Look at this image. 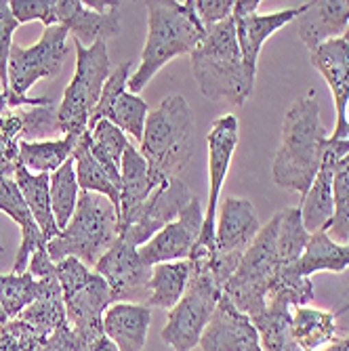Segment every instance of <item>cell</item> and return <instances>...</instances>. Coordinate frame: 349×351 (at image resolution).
Wrapping results in <instances>:
<instances>
[{
  "label": "cell",
  "instance_id": "f907efd6",
  "mask_svg": "<svg viewBox=\"0 0 349 351\" xmlns=\"http://www.w3.org/2000/svg\"><path fill=\"white\" fill-rule=\"evenodd\" d=\"M347 139H349V112H347Z\"/></svg>",
  "mask_w": 349,
  "mask_h": 351
},
{
  "label": "cell",
  "instance_id": "681fc988",
  "mask_svg": "<svg viewBox=\"0 0 349 351\" xmlns=\"http://www.w3.org/2000/svg\"><path fill=\"white\" fill-rule=\"evenodd\" d=\"M343 38H345V40L349 43V25H347V32H345V36H343Z\"/></svg>",
  "mask_w": 349,
  "mask_h": 351
},
{
  "label": "cell",
  "instance_id": "ab89813d",
  "mask_svg": "<svg viewBox=\"0 0 349 351\" xmlns=\"http://www.w3.org/2000/svg\"><path fill=\"white\" fill-rule=\"evenodd\" d=\"M19 27V21L15 19L11 5L0 0V82L3 90H9V57L13 49V34Z\"/></svg>",
  "mask_w": 349,
  "mask_h": 351
},
{
  "label": "cell",
  "instance_id": "d6a6232c",
  "mask_svg": "<svg viewBox=\"0 0 349 351\" xmlns=\"http://www.w3.org/2000/svg\"><path fill=\"white\" fill-rule=\"evenodd\" d=\"M263 351H303L293 337V311L287 305L267 303L265 311L252 317Z\"/></svg>",
  "mask_w": 349,
  "mask_h": 351
},
{
  "label": "cell",
  "instance_id": "cb8c5ba5",
  "mask_svg": "<svg viewBox=\"0 0 349 351\" xmlns=\"http://www.w3.org/2000/svg\"><path fill=\"white\" fill-rule=\"evenodd\" d=\"M152 322V309L141 303H114L104 313V332L118 351H141Z\"/></svg>",
  "mask_w": 349,
  "mask_h": 351
},
{
  "label": "cell",
  "instance_id": "8992f818",
  "mask_svg": "<svg viewBox=\"0 0 349 351\" xmlns=\"http://www.w3.org/2000/svg\"><path fill=\"white\" fill-rule=\"evenodd\" d=\"M118 236V208L112 200L93 191H80L74 217L68 228L47 244V252L53 263L76 257L86 267H95Z\"/></svg>",
  "mask_w": 349,
  "mask_h": 351
},
{
  "label": "cell",
  "instance_id": "4316f807",
  "mask_svg": "<svg viewBox=\"0 0 349 351\" xmlns=\"http://www.w3.org/2000/svg\"><path fill=\"white\" fill-rule=\"evenodd\" d=\"M40 282H43V291L38 299L27 309H23L17 315V320L29 324L38 335L49 339L59 326L68 324V315H66V303H63L61 284L57 280V267L55 274L40 278Z\"/></svg>",
  "mask_w": 349,
  "mask_h": 351
},
{
  "label": "cell",
  "instance_id": "d590c367",
  "mask_svg": "<svg viewBox=\"0 0 349 351\" xmlns=\"http://www.w3.org/2000/svg\"><path fill=\"white\" fill-rule=\"evenodd\" d=\"M129 145L126 133L110 120H101L91 129V154L114 175H120L122 156Z\"/></svg>",
  "mask_w": 349,
  "mask_h": 351
},
{
  "label": "cell",
  "instance_id": "836d02e7",
  "mask_svg": "<svg viewBox=\"0 0 349 351\" xmlns=\"http://www.w3.org/2000/svg\"><path fill=\"white\" fill-rule=\"evenodd\" d=\"M80 187L76 179V162L68 158L53 175H51V206L59 230H66L74 210L78 206Z\"/></svg>",
  "mask_w": 349,
  "mask_h": 351
},
{
  "label": "cell",
  "instance_id": "6da1fadb",
  "mask_svg": "<svg viewBox=\"0 0 349 351\" xmlns=\"http://www.w3.org/2000/svg\"><path fill=\"white\" fill-rule=\"evenodd\" d=\"M326 129L320 120L315 90L297 99L282 122V143L276 152L272 177L280 189H291L303 198L322 165Z\"/></svg>",
  "mask_w": 349,
  "mask_h": 351
},
{
  "label": "cell",
  "instance_id": "4dcf8cb0",
  "mask_svg": "<svg viewBox=\"0 0 349 351\" xmlns=\"http://www.w3.org/2000/svg\"><path fill=\"white\" fill-rule=\"evenodd\" d=\"M349 269V244H341L328 236V232L311 234L307 248L299 261V271L305 278H311L318 271L343 274Z\"/></svg>",
  "mask_w": 349,
  "mask_h": 351
},
{
  "label": "cell",
  "instance_id": "ba28073f",
  "mask_svg": "<svg viewBox=\"0 0 349 351\" xmlns=\"http://www.w3.org/2000/svg\"><path fill=\"white\" fill-rule=\"evenodd\" d=\"M76 72L57 108V124L63 135L82 137L88 129L91 114L97 106L106 80L112 74L108 45L104 40L93 47H82L74 40Z\"/></svg>",
  "mask_w": 349,
  "mask_h": 351
},
{
  "label": "cell",
  "instance_id": "3957f363",
  "mask_svg": "<svg viewBox=\"0 0 349 351\" xmlns=\"http://www.w3.org/2000/svg\"><path fill=\"white\" fill-rule=\"evenodd\" d=\"M147 5V40L141 51L139 70L129 78V93L137 95L167 63L192 51L206 36L194 0L187 3H145Z\"/></svg>",
  "mask_w": 349,
  "mask_h": 351
},
{
  "label": "cell",
  "instance_id": "4fadbf2b",
  "mask_svg": "<svg viewBox=\"0 0 349 351\" xmlns=\"http://www.w3.org/2000/svg\"><path fill=\"white\" fill-rule=\"evenodd\" d=\"M208 145V210L204 215L202 232L196 244L204 246L210 252H217L215 248V228H217V208H219V196L221 187L228 177L234 152L238 147V118L234 114H226L213 122V129L206 137Z\"/></svg>",
  "mask_w": 349,
  "mask_h": 351
},
{
  "label": "cell",
  "instance_id": "9a60e30c",
  "mask_svg": "<svg viewBox=\"0 0 349 351\" xmlns=\"http://www.w3.org/2000/svg\"><path fill=\"white\" fill-rule=\"evenodd\" d=\"M259 5H261L259 0H236L234 15H232L236 23V38L242 59L252 72H257V61L267 38L305 13V3L293 9H282L267 15L259 13Z\"/></svg>",
  "mask_w": 349,
  "mask_h": 351
},
{
  "label": "cell",
  "instance_id": "1f68e13d",
  "mask_svg": "<svg viewBox=\"0 0 349 351\" xmlns=\"http://www.w3.org/2000/svg\"><path fill=\"white\" fill-rule=\"evenodd\" d=\"M189 274H192V263H189V259L154 265L152 280H149V299L145 305L163 307L171 311L181 301L187 289Z\"/></svg>",
  "mask_w": 349,
  "mask_h": 351
},
{
  "label": "cell",
  "instance_id": "9c48e42d",
  "mask_svg": "<svg viewBox=\"0 0 349 351\" xmlns=\"http://www.w3.org/2000/svg\"><path fill=\"white\" fill-rule=\"evenodd\" d=\"M278 226L280 217L276 213L244 250L232 280L226 286L230 301L250 320L267 307V295L278 271Z\"/></svg>",
  "mask_w": 349,
  "mask_h": 351
},
{
  "label": "cell",
  "instance_id": "7a4b0ae2",
  "mask_svg": "<svg viewBox=\"0 0 349 351\" xmlns=\"http://www.w3.org/2000/svg\"><path fill=\"white\" fill-rule=\"evenodd\" d=\"M192 74L200 93L210 101H230L242 108L255 88L257 72L248 70L242 59L236 23L226 19L210 29L192 51Z\"/></svg>",
  "mask_w": 349,
  "mask_h": 351
},
{
  "label": "cell",
  "instance_id": "8fae6325",
  "mask_svg": "<svg viewBox=\"0 0 349 351\" xmlns=\"http://www.w3.org/2000/svg\"><path fill=\"white\" fill-rule=\"evenodd\" d=\"M192 198V191L179 177L165 181L152 191V196L120 228L118 238L135 248H141L158 232L165 230L169 223H173Z\"/></svg>",
  "mask_w": 349,
  "mask_h": 351
},
{
  "label": "cell",
  "instance_id": "83f0119b",
  "mask_svg": "<svg viewBox=\"0 0 349 351\" xmlns=\"http://www.w3.org/2000/svg\"><path fill=\"white\" fill-rule=\"evenodd\" d=\"M72 158H74V162H76V179H78L80 191H93V194H101L108 200H112V204L118 208L122 175L110 173L97 160V158L91 154V131H86L80 137Z\"/></svg>",
  "mask_w": 349,
  "mask_h": 351
},
{
  "label": "cell",
  "instance_id": "44dd1931",
  "mask_svg": "<svg viewBox=\"0 0 349 351\" xmlns=\"http://www.w3.org/2000/svg\"><path fill=\"white\" fill-rule=\"evenodd\" d=\"M120 9L110 13L91 11L80 0H55V25L68 27L82 47H93L99 40L118 36L120 32Z\"/></svg>",
  "mask_w": 349,
  "mask_h": 351
},
{
  "label": "cell",
  "instance_id": "7dc6e473",
  "mask_svg": "<svg viewBox=\"0 0 349 351\" xmlns=\"http://www.w3.org/2000/svg\"><path fill=\"white\" fill-rule=\"evenodd\" d=\"M7 322H9V315L5 313V309H3V307H0V328H3Z\"/></svg>",
  "mask_w": 349,
  "mask_h": 351
},
{
  "label": "cell",
  "instance_id": "7402d4cb",
  "mask_svg": "<svg viewBox=\"0 0 349 351\" xmlns=\"http://www.w3.org/2000/svg\"><path fill=\"white\" fill-rule=\"evenodd\" d=\"M0 213L9 215L21 230V246L13 263V274H25L32 254L47 248V240L38 228L34 215L29 213L21 191L11 177H0Z\"/></svg>",
  "mask_w": 349,
  "mask_h": 351
},
{
  "label": "cell",
  "instance_id": "74e56055",
  "mask_svg": "<svg viewBox=\"0 0 349 351\" xmlns=\"http://www.w3.org/2000/svg\"><path fill=\"white\" fill-rule=\"evenodd\" d=\"M19 141H25L23 114L0 116V177H11L17 167Z\"/></svg>",
  "mask_w": 349,
  "mask_h": 351
},
{
  "label": "cell",
  "instance_id": "2e32d148",
  "mask_svg": "<svg viewBox=\"0 0 349 351\" xmlns=\"http://www.w3.org/2000/svg\"><path fill=\"white\" fill-rule=\"evenodd\" d=\"M204 223V213L200 200L194 196L179 213V217L169 223L165 230L158 232L147 244L139 248V254L152 267L158 263L185 261L192 254Z\"/></svg>",
  "mask_w": 349,
  "mask_h": 351
},
{
  "label": "cell",
  "instance_id": "277c9868",
  "mask_svg": "<svg viewBox=\"0 0 349 351\" xmlns=\"http://www.w3.org/2000/svg\"><path fill=\"white\" fill-rule=\"evenodd\" d=\"M210 250L196 244L189 263H192V274H189L187 289L181 301L169 311V322L163 330V341L171 345L175 351H192L200 345V337L210 322V317L226 295L228 278L215 267Z\"/></svg>",
  "mask_w": 349,
  "mask_h": 351
},
{
  "label": "cell",
  "instance_id": "60d3db41",
  "mask_svg": "<svg viewBox=\"0 0 349 351\" xmlns=\"http://www.w3.org/2000/svg\"><path fill=\"white\" fill-rule=\"evenodd\" d=\"M9 5L19 23L43 21L45 27L55 25V0H11Z\"/></svg>",
  "mask_w": 349,
  "mask_h": 351
},
{
  "label": "cell",
  "instance_id": "ffe728a7",
  "mask_svg": "<svg viewBox=\"0 0 349 351\" xmlns=\"http://www.w3.org/2000/svg\"><path fill=\"white\" fill-rule=\"evenodd\" d=\"M259 215L248 200L226 198L217 213L215 248L219 254H242L261 232Z\"/></svg>",
  "mask_w": 349,
  "mask_h": 351
},
{
  "label": "cell",
  "instance_id": "5b68a950",
  "mask_svg": "<svg viewBox=\"0 0 349 351\" xmlns=\"http://www.w3.org/2000/svg\"><path fill=\"white\" fill-rule=\"evenodd\" d=\"M194 152V116L183 95H169L147 114L141 156L145 158L154 185L175 179Z\"/></svg>",
  "mask_w": 349,
  "mask_h": 351
},
{
  "label": "cell",
  "instance_id": "5bb4252c",
  "mask_svg": "<svg viewBox=\"0 0 349 351\" xmlns=\"http://www.w3.org/2000/svg\"><path fill=\"white\" fill-rule=\"evenodd\" d=\"M129 78H131V61H124L116 70H112L110 78L104 84L101 97L91 114L86 131H91L101 120H110L120 131L133 135V139L141 143L149 112H147V104L139 95L126 90L129 88Z\"/></svg>",
  "mask_w": 349,
  "mask_h": 351
},
{
  "label": "cell",
  "instance_id": "ee69618b",
  "mask_svg": "<svg viewBox=\"0 0 349 351\" xmlns=\"http://www.w3.org/2000/svg\"><path fill=\"white\" fill-rule=\"evenodd\" d=\"M82 351H118V347L108 339V337H101L97 343H93L91 347L82 349Z\"/></svg>",
  "mask_w": 349,
  "mask_h": 351
},
{
  "label": "cell",
  "instance_id": "8d00e7d4",
  "mask_svg": "<svg viewBox=\"0 0 349 351\" xmlns=\"http://www.w3.org/2000/svg\"><path fill=\"white\" fill-rule=\"evenodd\" d=\"M333 200L335 215L330 221V238L349 244V154L337 165L333 179Z\"/></svg>",
  "mask_w": 349,
  "mask_h": 351
},
{
  "label": "cell",
  "instance_id": "603a6c76",
  "mask_svg": "<svg viewBox=\"0 0 349 351\" xmlns=\"http://www.w3.org/2000/svg\"><path fill=\"white\" fill-rule=\"evenodd\" d=\"M299 21V38L307 51L343 38L349 25V0H318L305 3V13Z\"/></svg>",
  "mask_w": 349,
  "mask_h": 351
},
{
  "label": "cell",
  "instance_id": "f6af8a7d",
  "mask_svg": "<svg viewBox=\"0 0 349 351\" xmlns=\"http://www.w3.org/2000/svg\"><path fill=\"white\" fill-rule=\"evenodd\" d=\"M320 351H349V335L347 337H341V339H335L330 345H326Z\"/></svg>",
  "mask_w": 349,
  "mask_h": 351
},
{
  "label": "cell",
  "instance_id": "d4e9b609",
  "mask_svg": "<svg viewBox=\"0 0 349 351\" xmlns=\"http://www.w3.org/2000/svg\"><path fill=\"white\" fill-rule=\"evenodd\" d=\"M120 175H122V185H120V204H118V226L122 228L137 213V208L152 196L156 185L149 177L145 158L133 145L124 149Z\"/></svg>",
  "mask_w": 349,
  "mask_h": 351
},
{
  "label": "cell",
  "instance_id": "30bf717a",
  "mask_svg": "<svg viewBox=\"0 0 349 351\" xmlns=\"http://www.w3.org/2000/svg\"><path fill=\"white\" fill-rule=\"evenodd\" d=\"M68 27H45L43 38L27 49L13 47L9 57V90L13 97V110L21 106H51L47 97H27V90L40 78H55L61 72L63 59L68 55Z\"/></svg>",
  "mask_w": 349,
  "mask_h": 351
},
{
  "label": "cell",
  "instance_id": "bcb514c9",
  "mask_svg": "<svg viewBox=\"0 0 349 351\" xmlns=\"http://www.w3.org/2000/svg\"><path fill=\"white\" fill-rule=\"evenodd\" d=\"M9 110H13L11 90H0V116H5Z\"/></svg>",
  "mask_w": 349,
  "mask_h": 351
},
{
  "label": "cell",
  "instance_id": "52a82bcc",
  "mask_svg": "<svg viewBox=\"0 0 349 351\" xmlns=\"http://www.w3.org/2000/svg\"><path fill=\"white\" fill-rule=\"evenodd\" d=\"M55 267L63 291L68 324L76 335L78 351H82L106 337L104 313L114 305V297L108 282L76 257L63 259L55 263Z\"/></svg>",
  "mask_w": 349,
  "mask_h": 351
},
{
  "label": "cell",
  "instance_id": "f546056e",
  "mask_svg": "<svg viewBox=\"0 0 349 351\" xmlns=\"http://www.w3.org/2000/svg\"><path fill=\"white\" fill-rule=\"evenodd\" d=\"M78 141V135H63L61 139L47 141H19L17 160L32 173L53 175L68 158H72Z\"/></svg>",
  "mask_w": 349,
  "mask_h": 351
},
{
  "label": "cell",
  "instance_id": "484cf974",
  "mask_svg": "<svg viewBox=\"0 0 349 351\" xmlns=\"http://www.w3.org/2000/svg\"><path fill=\"white\" fill-rule=\"evenodd\" d=\"M13 179L21 191L29 213L34 215L47 244H49L53 238H57L61 234V230L57 228L55 215H53V206H51V175L49 173H32L17 160Z\"/></svg>",
  "mask_w": 349,
  "mask_h": 351
},
{
  "label": "cell",
  "instance_id": "7bdbcfd3",
  "mask_svg": "<svg viewBox=\"0 0 349 351\" xmlns=\"http://www.w3.org/2000/svg\"><path fill=\"white\" fill-rule=\"evenodd\" d=\"M43 351H78V341L70 324L59 326L47 341Z\"/></svg>",
  "mask_w": 349,
  "mask_h": 351
},
{
  "label": "cell",
  "instance_id": "f35d334b",
  "mask_svg": "<svg viewBox=\"0 0 349 351\" xmlns=\"http://www.w3.org/2000/svg\"><path fill=\"white\" fill-rule=\"evenodd\" d=\"M45 337L21 320H9L0 328V351H43Z\"/></svg>",
  "mask_w": 349,
  "mask_h": 351
},
{
  "label": "cell",
  "instance_id": "e0dca14e",
  "mask_svg": "<svg viewBox=\"0 0 349 351\" xmlns=\"http://www.w3.org/2000/svg\"><path fill=\"white\" fill-rule=\"evenodd\" d=\"M347 154H349V139H330V137L326 139L320 171L299 204L303 226L309 232V236L318 232H328L330 228V221L335 215V200H333L335 169Z\"/></svg>",
  "mask_w": 349,
  "mask_h": 351
},
{
  "label": "cell",
  "instance_id": "b9f144b4",
  "mask_svg": "<svg viewBox=\"0 0 349 351\" xmlns=\"http://www.w3.org/2000/svg\"><path fill=\"white\" fill-rule=\"evenodd\" d=\"M236 0H194V9L200 23L210 29L213 25L232 19Z\"/></svg>",
  "mask_w": 349,
  "mask_h": 351
},
{
  "label": "cell",
  "instance_id": "d6986e66",
  "mask_svg": "<svg viewBox=\"0 0 349 351\" xmlns=\"http://www.w3.org/2000/svg\"><path fill=\"white\" fill-rule=\"evenodd\" d=\"M309 63L328 82L335 99V131L330 139H347V112H349V43L335 38L318 49L309 51Z\"/></svg>",
  "mask_w": 349,
  "mask_h": 351
},
{
  "label": "cell",
  "instance_id": "7c38bea8",
  "mask_svg": "<svg viewBox=\"0 0 349 351\" xmlns=\"http://www.w3.org/2000/svg\"><path fill=\"white\" fill-rule=\"evenodd\" d=\"M152 269L154 267L141 259L139 248L126 244L120 238L104 252V257L95 265V271L108 282L114 303L141 305H145L149 299Z\"/></svg>",
  "mask_w": 349,
  "mask_h": 351
},
{
  "label": "cell",
  "instance_id": "f1b7e54d",
  "mask_svg": "<svg viewBox=\"0 0 349 351\" xmlns=\"http://www.w3.org/2000/svg\"><path fill=\"white\" fill-rule=\"evenodd\" d=\"M337 311L295 307L293 337L303 351H320L337 339Z\"/></svg>",
  "mask_w": 349,
  "mask_h": 351
},
{
  "label": "cell",
  "instance_id": "e575fe53",
  "mask_svg": "<svg viewBox=\"0 0 349 351\" xmlns=\"http://www.w3.org/2000/svg\"><path fill=\"white\" fill-rule=\"evenodd\" d=\"M43 291V282L36 280L29 271L25 274H0V307L5 309L9 320L27 309L38 299Z\"/></svg>",
  "mask_w": 349,
  "mask_h": 351
},
{
  "label": "cell",
  "instance_id": "c3c4849f",
  "mask_svg": "<svg viewBox=\"0 0 349 351\" xmlns=\"http://www.w3.org/2000/svg\"><path fill=\"white\" fill-rule=\"evenodd\" d=\"M347 309H349V305H347V307H341V309H337V315H339V313H343V311H347Z\"/></svg>",
  "mask_w": 349,
  "mask_h": 351
},
{
  "label": "cell",
  "instance_id": "ac0fdd59",
  "mask_svg": "<svg viewBox=\"0 0 349 351\" xmlns=\"http://www.w3.org/2000/svg\"><path fill=\"white\" fill-rule=\"evenodd\" d=\"M200 347L202 351H263L259 330L228 295L221 297L200 337Z\"/></svg>",
  "mask_w": 349,
  "mask_h": 351
}]
</instances>
